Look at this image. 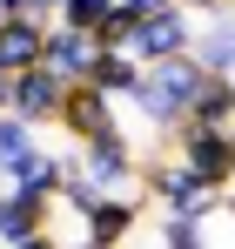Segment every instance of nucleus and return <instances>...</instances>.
<instances>
[{
	"instance_id": "1",
	"label": "nucleus",
	"mask_w": 235,
	"mask_h": 249,
	"mask_svg": "<svg viewBox=\"0 0 235 249\" xmlns=\"http://www.w3.org/2000/svg\"><path fill=\"white\" fill-rule=\"evenodd\" d=\"M141 196H155L175 222H195V229L222 215V189H208L201 175H188L182 155H148L141 162Z\"/></svg>"
},
{
	"instance_id": "2",
	"label": "nucleus",
	"mask_w": 235,
	"mask_h": 249,
	"mask_svg": "<svg viewBox=\"0 0 235 249\" xmlns=\"http://www.w3.org/2000/svg\"><path fill=\"white\" fill-rule=\"evenodd\" d=\"M201 81H208V74H201L188 54H182V61H161V68H148V74H141V88H134V108H141L155 128H168V135H175V128L195 115Z\"/></svg>"
},
{
	"instance_id": "3",
	"label": "nucleus",
	"mask_w": 235,
	"mask_h": 249,
	"mask_svg": "<svg viewBox=\"0 0 235 249\" xmlns=\"http://www.w3.org/2000/svg\"><path fill=\"white\" fill-rule=\"evenodd\" d=\"M175 155L188 162V175H201L208 189H222V196H229V175H235V142H229V128L182 122V128H175Z\"/></svg>"
},
{
	"instance_id": "4",
	"label": "nucleus",
	"mask_w": 235,
	"mask_h": 249,
	"mask_svg": "<svg viewBox=\"0 0 235 249\" xmlns=\"http://www.w3.org/2000/svg\"><path fill=\"white\" fill-rule=\"evenodd\" d=\"M195 14L188 7H168V14H148L141 27H134V41H128V54L141 61V68H161V61H182L188 47H195Z\"/></svg>"
},
{
	"instance_id": "5",
	"label": "nucleus",
	"mask_w": 235,
	"mask_h": 249,
	"mask_svg": "<svg viewBox=\"0 0 235 249\" xmlns=\"http://www.w3.org/2000/svg\"><path fill=\"white\" fill-rule=\"evenodd\" d=\"M81 175L101 189V196H141V155L128 148V135H108V142H87L81 148Z\"/></svg>"
},
{
	"instance_id": "6",
	"label": "nucleus",
	"mask_w": 235,
	"mask_h": 249,
	"mask_svg": "<svg viewBox=\"0 0 235 249\" xmlns=\"http://www.w3.org/2000/svg\"><path fill=\"white\" fill-rule=\"evenodd\" d=\"M61 108H67V81L61 74H47V68H34V74H14V122H27L40 135L47 122H61Z\"/></svg>"
},
{
	"instance_id": "7",
	"label": "nucleus",
	"mask_w": 235,
	"mask_h": 249,
	"mask_svg": "<svg viewBox=\"0 0 235 249\" xmlns=\"http://www.w3.org/2000/svg\"><path fill=\"white\" fill-rule=\"evenodd\" d=\"M47 74H61L67 88H81V81H94V68H101V41L94 34H74V27H47V61H40Z\"/></svg>"
},
{
	"instance_id": "8",
	"label": "nucleus",
	"mask_w": 235,
	"mask_h": 249,
	"mask_svg": "<svg viewBox=\"0 0 235 249\" xmlns=\"http://www.w3.org/2000/svg\"><path fill=\"white\" fill-rule=\"evenodd\" d=\"M61 128L74 135L81 148H87V142H108V135H121V122H115V101H108V94H101L94 81L67 88V108H61Z\"/></svg>"
},
{
	"instance_id": "9",
	"label": "nucleus",
	"mask_w": 235,
	"mask_h": 249,
	"mask_svg": "<svg viewBox=\"0 0 235 249\" xmlns=\"http://www.w3.org/2000/svg\"><path fill=\"white\" fill-rule=\"evenodd\" d=\"M67 175H74V162H67V155H47V148H40V155H27L20 168H7L0 182H7L14 196H27V202L54 209V202H61V189H67Z\"/></svg>"
},
{
	"instance_id": "10",
	"label": "nucleus",
	"mask_w": 235,
	"mask_h": 249,
	"mask_svg": "<svg viewBox=\"0 0 235 249\" xmlns=\"http://www.w3.org/2000/svg\"><path fill=\"white\" fill-rule=\"evenodd\" d=\"M134 222H141V196H101V202H94V215L81 222V243L121 249L128 236H134Z\"/></svg>"
},
{
	"instance_id": "11",
	"label": "nucleus",
	"mask_w": 235,
	"mask_h": 249,
	"mask_svg": "<svg viewBox=\"0 0 235 249\" xmlns=\"http://www.w3.org/2000/svg\"><path fill=\"white\" fill-rule=\"evenodd\" d=\"M188 61H195L208 81H235V14L201 20V27H195V47H188Z\"/></svg>"
},
{
	"instance_id": "12",
	"label": "nucleus",
	"mask_w": 235,
	"mask_h": 249,
	"mask_svg": "<svg viewBox=\"0 0 235 249\" xmlns=\"http://www.w3.org/2000/svg\"><path fill=\"white\" fill-rule=\"evenodd\" d=\"M47 27L54 20H0V68L7 74H34L47 61Z\"/></svg>"
},
{
	"instance_id": "13",
	"label": "nucleus",
	"mask_w": 235,
	"mask_h": 249,
	"mask_svg": "<svg viewBox=\"0 0 235 249\" xmlns=\"http://www.w3.org/2000/svg\"><path fill=\"white\" fill-rule=\"evenodd\" d=\"M34 236H47V209L27 202V196H14V189H0V243H34Z\"/></svg>"
},
{
	"instance_id": "14",
	"label": "nucleus",
	"mask_w": 235,
	"mask_h": 249,
	"mask_svg": "<svg viewBox=\"0 0 235 249\" xmlns=\"http://www.w3.org/2000/svg\"><path fill=\"white\" fill-rule=\"evenodd\" d=\"M141 61L134 54H101V68H94V88L108 94V101H134V88H141Z\"/></svg>"
},
{
	"instance_id": "15",
	"label": "nucleus",
	"mask_w": 235,
	"mask_h": 249,
	"mask_svg": "<svg viewBox=\"0 0 235 249\" xmlns=\"http://www.w3.org/2000/svg\"><path fill=\"white\" fill-rule=\"evenodd\" d=\"M188 122H201V128H235V81H201V101H195Z\"/></svg>"
},
{
	"instance_id": "16",
	"label": "nucleus",
	"mask_w": 235,
	"mask_h": 249,
	"mask_svg": "<svg viewBox=\"0 0 235 249\" xmlns=\"http://www.w3.org/2000/svg\"><path fill=\"white\" fill-rule=\"evenodd\" d=\"M27 155H40V135H34L27 122H14V115H0V175L20 168Z\"/></svg>"
},
{
	"instance_id": "17",
	"label": "nucleus",
	"mask_w": 235,
	"mask_h": 249,
	"mask_svg": "<svg viewBox=\"0 0 235 249\" xmlns=\"http://www.w3.org/2000/svg\"><path fill=\"white\" fill-rule=\"evenodd\" d=\"M115 7H121V0H67V7H61V27H74V34H101Z\"/></svg>"
},
{
	"instance_id": "18",
	"label": "nucleus",
	"mask_w": 235,
	"mask_h": 249,
	"mask_svg": "<svg viewBox=\"0 0 235 249\" xmlns=\"http://www.w3.org/2000/svg\"><path fill=\"white\" fill-rule=\"evenodd\" d=\"M61 202H67L81 222H87V215H94V202H101V189H94V182H87V175L74 168V175H67V189H61Z\"/></svg>"
},
{
	"instance_id": "19",
	"label": "nucleus",
	"mask_w": 235,
	"mask_h": 249,
	"mask_svg": "<svg viewBox=\"0 0 235 249\" xmlns=\"http://www.w3.org/2000/svg\"><path fill=\"white\" fill-rule=\"evenodd\" d=\"M161 236H168V249H208V243H201V229H195V222H175V215L161 222Z\"/></svg>"
},
{
	"instance_id": "20",
	"label": "nucleus",
	"mask_w": 235,
	"mask_h": 249,
	"mask_svg": "<svg viewBox=\"0 0 235 249\" xmlns=\"http://www.w3.org/2000/svg\"><path fill=\"white\" fill-rule=\"evenodd\" d=\"M0 20H40L34 0H0Z\"/></svg>"
},
{
	"instance_id": "21",
	"label": "nucleus",
	"mask_w": 235,
	"mask_h": 249,
	"mask_svg": "<svg viewBox=\"0 0 235 249\" xmlns=\"http://www.w3.org/2000/svg\"><path fill=\"white\" fill-rule=\"evenodd\" d=\"M182 7H188V14H208V20H222V14H235L229 0H182Z\"/></svg>"
},
{
	"instance_id": "22",
	"label": "nucleus",
	"mask_w": 235,
	"mask_h": 249,
	"mask_svg": "<svg viewBox=\"0 0 235 249\" xmlns=\"http://www.w3.org/2000/svg\"><path fill=\"white\" fill-rule=\"evenodd\" d=\"M121 7H134V14L148 20V14H168V7H182V0H121Z\"/></svg>"
},
{
	"instance_id": "23",
	"label": "nucleus",
	"mask_w": 235,
	"mask_h": 249,
	"mask_svg": "<svg viewBox=\"0 0 235 249\" xmlns=\"http://www.w3.org/2000/svg\"><path fill=\"white\" fill-rule=\"evenodd\" d=\"M7 108H14V74L0 68V115H7Z\"/></svg>"
},
{
	"instance_id": "24",
	"label": "nucleus",
	"mask_w": 235,
	"mask_h": 249,
	"mask_svg": "<svg viewBox=\"0 0 235 249\" xmlns=\"http://www.w3.org/2000/svg\"><path fill=\"white\" fill-rule=\"evenodd\" d=\"M61 7H67V0H34V14H40V20H47V14L61 20Z\"/></svg>"
},
{
	"instance_id": "25",
	"label": "nucleus",
	"mask_w": 235,
	"mask_h": 249,
	"mask_svg": "<svg viewBox=\"0 0 235 249\" xmlns=\"http://www.w3.org/2000/svg\"><path fill=\"white\" fill-rule=\"evenodd\" d=\"M14 249H67V243H54V236H34V243H14Z\"/></svg>"
},
{
	"instance_id": "26",
	"label": "nucleus",
	"mask_w": 235,
	"mask_h": 249,
	"mask_svg": "<svg viewBox=\"0 0 235 249\" xmlns=\"http://www.w3.org/2000/svg\"><path fill=\"white\" fill-rule=\"evenodd\" d=\"M222 222H235V189H229V196H222Z\"/></svg>"
},
{
	"instance_id": "27",
	"label": "nucleus",
	"mask_w": 235,
	"mask_h": 249,
	"mask_svg": "<svg viewBox=\"0 0 235 249\" xmlns=\"http://www.w3.org/2000/svg\"><path fill=\"white\" fill-rule=\"evenodd\" d=\"M67 249H94V243H67Z\"/></svg>"
},
{
	"instance_id": "28",
	"label": "nucleus",
	"mask_w": 235,
	"mask_h": 249,
	"mask_svg": "<svg viewBox=\"0 0 235 249\" xmlns=\"http://www.w3.org/2000/svg\"><path fill=\"white\" fill-rule=\"evenodd\" d=\"M229 7H235V0H229Z\"/></svg>"
}]
</instances>
